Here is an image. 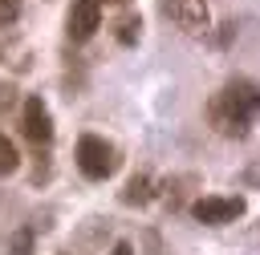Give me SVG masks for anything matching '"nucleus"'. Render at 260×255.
I'll use <instances>...</instances> for the list:
<instances>
[{"label": "nucleus", "mask_w": 260, "mask_h": 255, "mask_svg": "<svg viewBox=\"0 0 260 255\" xmlns=\"http://www.w3.org/2000/svg\"><path fill=\"white\" fill-rule=\"evenodd\" d=\"M256 105H260L256 81L240 77V81H228V85L207 101V121H211V130L223 134V138H248V134H252V121H256Z\"/></svg>", "instance_id": "f257e3e1"}, {"label": "nucleus", "mask_w": 260, "mask_h": 255, "mask_svg": "<svg viewBox=\"0 0 260 255\" xmlns=\"http://www.w3.org/2000/svg\"><path fill=\"white\" fill-rule=\"evenodd\" d=\"M77 170L89 182H106L118 170V146L106 142L102 134H81L77 138Z\"/></svg>", "instance_id": "f03ea898"}, {"label": "nucleus", "mask_w": 260, "mask_h": 255, "mask_svg": "<svg viewBox=\"0 0 260 255\" xmlns=\"http://www.w3.org/2000/svg\"><path fill=\"white\" fill-rule=\"evenodd\" d=\"M191 215L207 227H223V223H236L244 215V198L240 194H203L191 202Z\"/></svg>", "instance_id": "7ed1b4c3"}, {"label": "nucleus", "mask_w": 260, "mask_h": 255, "mask_svg": "<svg viewBox=\"0 0 260 255\" xmlns=\"http://www.w3.org/2000/svg\"><path fill=\"white\" fill-rule=\"evenodd\" d=\"M162 12H167L187 36H203V32L211 28L207 0H162Z\"/></svg>", "instance_id": "20e7f679"}, {"label": "nucleus", "mask_w": 260, "mask_h": 255, "mask_svg": "<svg viewBox=\"0 0 260 255\" xmlns=\"http://www.w3.org/2000/svg\"><path fill=\"white\" fill-rule=\"evenodd\" d=\"M20 130H24V138L41 150V146H49L53 142V113H49V105L32 93V97H24V113H20Z\"/></svg>", "instance_id": "39448f33"}, {"label": "nucleus", "mask_w": 260, "mask_h": 255, "mask_svg": "<svg viewBox=\"0 0 260 255\" xmlns=\"http://www.w3.org/2000/svg\"><path fill=\"white\" fill-rule=\"evenodd\" d=\"M98 28H102V0H73V8L65 16L69 40H89Z\"/></svg>", "instance_id": "423d86ee"}, {"label": "nucleus", "mask_w": 260, "mask_h": 255, "mask_svg": "<svg viewBox=\"0 0 260 255\" xmlns=\"http://www.w3.org/2000/svg\"><path fill=\"white\" fill-rule=\"evenodd\" d=\"M154 198V182H150V174H134L130 182H126V190H122V202L126 206H146Z\"/></svg>", "instance_id": "0eeeda50"}, {"label": "nucleus", "mask_w": 260, "mask_h": 255, "mask_svg": "<svg viewBox=\"0 0 260 255\" xmlns=\"http://www.w3.org/2000/svg\"><path fill=\"white\" fill-rule=\"evenodd\" d=\"M20 170V154H16V146L8 142V134H0V178H8V174H16Z\"/></svg>", "instance_id": "6e6552de"}, {"label": "nucleus", "mask_w": 260, "mask_h": 255, "mask_svg": "<svg viewBox=\"0 0 260 255\" xmlns=\"http://www.w3.org/2000/svg\"><path fill=\"white\" fill-rule=\"evenodd\" d=\"M8 255H32V231L20 227L12 239H8Z\"/></svg>", "instance_id": "1a4fd4ad"}, {"label": "nucleus", "mask_w": 260, "mask_h": 255, "mask_svg": "<svg viewBox=\"0 0 260 255\" xmlns=\"http://www.w3.org/2000/svg\"><path fill=\"white\" fill-rule=\"evenodd\" d=\"M138 28H142L138 16H122V20H118V40H122V45H134V40H138Z\"/></svg>", "instance_id": "9d476101"}, {"label": "nucleus", "mask_w": 260, "mask_h": 255, "mask_svg": "<svg viewBox=\"0 0 260 255\" xmlns=\"http://www.w3.org/2000/svg\"><path fill=\"white\" fill-rule=\"evenodd\" d=\"M20 20V0H0V28Z\"/></svg>", "instance_id": "9b49d317"}, {"label": "nucleus", "mask_w": 260, "mask_h": 255, "mask_svg": "<svg viewBox=\"0 0 260 255\" xmlns=\"http://www.w3.org/2000/svg\"><path fill=\"white\" fill-rule=\"evenodd\" d=\"M110 255H134V247H130V243H114V251H110Z\"/></svg>", "instance_id": "f8f14e48"}, {"label": "nucleus", "mask_w": 260, "mask_h": 255, "mask_svg": "<svg viewBox=\"0 0 260 255\" xmlns=\"http://www.w3.org/2000/svg\"><path fill=\"white\" fill-rule=\"evenodd\" d=\"M102 4H106V0H102ZM110 4H126V0H110Z\"/></svg>", "instance_id": "ddd939ff"}]
</instances>
